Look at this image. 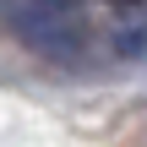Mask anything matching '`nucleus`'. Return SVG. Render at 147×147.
I'll return each mask as SVG.
<instances>
[{"mask_svg": "<svg viewBox=\"0 0 147 147\" xmlns=\"http://www.w3.org/2000/svg\"><path fill=\"white\" fill-rule=\"evenodd\" d=\"M0 27L55 65L87 49V11L76 0H0Z\"/></svg>", "mask_w": 147, "mask_h": 147, "instance_id": "obj_1", "label": "nucleus"}, {"mask_svg": "<svg viewBox=\"0 0 147 147\" xmlns=\"http://www.w3.org/2000/svg\"><path fill=\"white\" fill-rule=\"evenodd\" d=\"M98 33H104L109 55H120V60L147 55V0H104Z\"/></svg>", "mask_w": 147, "mask_h": 147, "instance_id": "obj_2", "label": "nucleus"}]
</instances>
